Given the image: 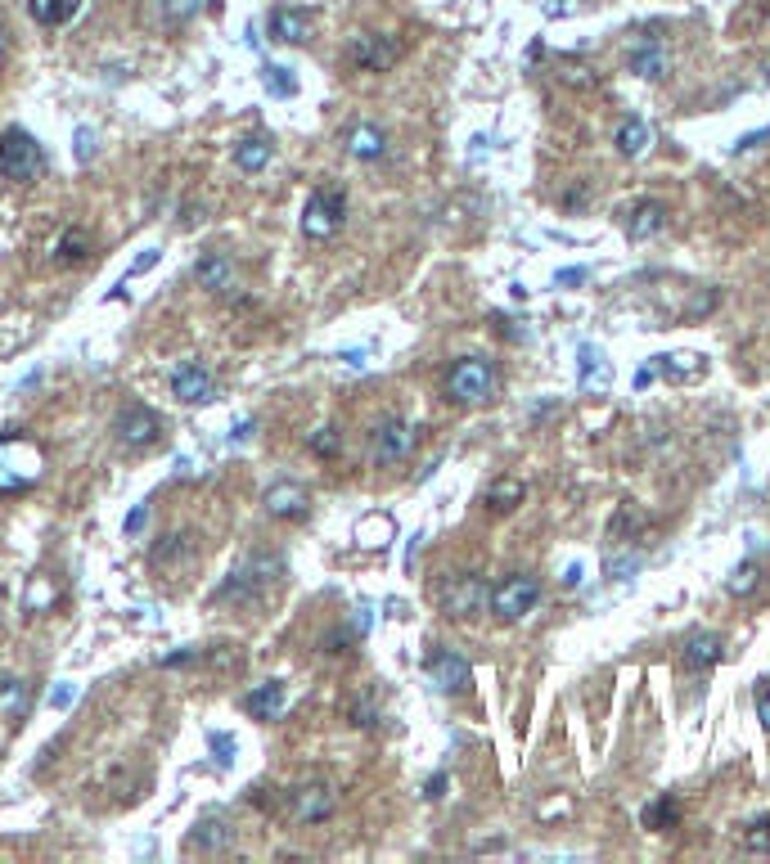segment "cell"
<instances>
[{
	"instance_id": "15",
	"label": "cell",
	"mask_w": 770,
	"mask_h": 864,
	"mask_svg": "<svg viewBox=\"0 0 770 864\" xmlns=\"http://www.w3.org/2000/svg\"><path fill=\"white\" fill-rule=\"evenodd\" d=\"M721 657H725V639L716 635V630H694V635L680 644V662H685L689 671H698V675L712 671Z\"/></svg>"
},
{
	"instance_id": "43",
	"label": "cell",
	"mask_w": 770,
	"mask_h": 864,
	"mask_svg": "<svg viewBox=\"0 0 770 864\" xmlns=\"http://www.w3.org/2000/svg\"><path fill=\"white\" fill-rule=\"evenodd\" d=\"M212 752H221V765H230V761H235V756H230V752H235V738H230V734H212Z\"/></svg>"
},
{
	"instance_id": "32",
	"label": "cell",
	"mask_w": 770,
	"mask_h": 864,
	"mask_svg": "<svg viewBox=\"0 0 770 864\" xmlns=\"http://www.w3.org/2000/svg\"><path fill=\"white\" fill-rule=\"evenodd\" d=\"M757 585H761V567L752 563V558H748V563H739L730 576H725V590H730L734 599H748V594L757 590Z\"/></svg>"
},
{
	"instance_id": "31",
	"label": "cell",
	"mask_w": 770,
	"mask_h": 864,
	"mask_svg": "<svg viewBox=\"0 0 770 864\" xmlns=\"http://www.w3.org/2000/svg\"><path fill=\"white\" fill-rule=\"evenodd\" d=\"M640 824L649 828V833H662V828H676V824H680V806H676L671 797H658L653 806H644Z\"/></svg>"
},
{
	"instance_id": "9",
	"label": "cell",
	"mask_w": 770,
	"mask_h": 864,
	"mask_svg": "<svg viewBox=\"0 0 770 864\" xmlns=\"http://www.w3.org/2000/svg\"><path fill=\"white\" fill-rule=\"evenodd\" d=\"M410 450H415V428H410L406 419H383L379 428H374L370 459H374L379 468H397V464H406Z\"/></svg>"
},
{
	"instance_id": "26",
	"label": "cell",
	"mask_w": 770,
	"mask_h": 864,
	"mask_svg": "<svg viewBox=\"0 0 770 864\" xmlns=\"http://www.w3.org/2000/svg\"><path fill=\"white\" fill-rule=\"evenodd\" d=\"M190 842L199 846V851H230V842H235V837H230V824L226 819H203V824H194V833H190Z\"/></svg>"
},
{
	"instance_id": "50",
	"label": "cell",
	"mask_w": 770,
	"mask_h": 864,
	"mask_svg": "<svg viewBox=\"0 0 770 864\" xmlns=\"http://www.w3.org/2000/svg\"><path fill=\"white\" fill-rule=\"evenodd\" d=\"M185 662H194V653H172V657H163V666H185Z\"/></svg>"
},
{
	"instance_id": "17",
	"label": "cell",
	"mask_w": 770,
	"mask_h": 864,
	"mask_svg": "<svg viewBox=\"0 0 770 864\" xmlns=\"http://www.w3.org/2000/svg\"><path fill=\"white\" fill-rule=\"evenodd\" d=\"M343 144H347V153H352L356 162H379L383 153H388V135H383V126H374V122L347 126Z\"/></svg>"
},
{
	"instance_id": "12",
	"label": "cell",
	"mask_w": 770,
	"mask_h": 864,
	"mask_svg": "<svg viewBox=\"0 0 770 864\" xmlns=\"http://www.w3.org/2000/svg\"><path fill=\"white\" fill-rule=\"evenodd\" d=\"M311 27H316V14H311V9H298V5H280V9H271V18H266V36L280 45L311 41Z\"/></svg>"
},
{
	"instance_id": "20",
	"label": "cell",
	"mask_w": 770,
	"mask_h": 864,
	"mask_svg": "<svg viewBox=\"0 0 770 864\" xmlns=\"http://www.w3.org/2000/svg\"><path fill=\"white\" fill-rule=\"evenodd\" d=\"M284 702H289V693H284V680H266V684H257L253 693H248V716L253 720H280V711H284Z\"/></svg>"
},
{
	"instance_id": "38",
	"label": "cell",
	"mask_w": 770,
	"mask_h": 864,
	"mask_svg": "<svg viewBox=\"0 0 770 864\" xmlns=\"http://www.w3.org/2000/svg\"><path fill=\"white\" fill-rule=\"evenodd\" d=\"M374 716H379V711H374V698L370 693H365V698H356L352 707H347V720H352V725H374Z\"/></svg>"
},
{
	"instance_id": "3",
	"label": "cell",
	"mask_w": 770,
	"mask_h": 864,
	"mask_svg": "<svg viewBox=\"0 0 770 864\" xmlns=\"http://www.w3.org/2000/svg\"><path fill=\"white\" fill-rule=\"evenodd\" d=\"M446 396L455 405H487L496 396V365L487 356H460L446 374Z\"/></svg>"
},
{
	"instance_id": "10",
	"label": "cell",
	"mask_w": 770,
	"mask_h": 864,
	"mask_svg": "<svg viewBox=\"0 0 770 864\" xmlns=\"http://www.w3.org/2000/svg\"><path fill=\"white\" fill-rule=\"evenodd\" d=\"M334 806H338L334 788H329L325 779H311V783H302V788L293 792V806H289V815H293V824H302V828H316V824H325V819L334 815Z\"/></svg>"
},
{
	"instance_id": "29",
	"label": "cell",
	"mask_w": 770,
	"mask_h": 864,
	"mask_svg": "<svg viewBox=\"0 0 770 864\" xmlns=\"http://www.w3.org/2000/svg\"><path fill=\"white\" fill-rule=\"evenodd\" d=\"M55 599H59L55 581H50V576H32V581H28V594H23V612H28V617H37V612L55 608Z\"/></svg>"
},
{
	"instance_id": "2",
	"label": "cell",
	"mask_w": 770,
	"mask_h": 864,
	"mask_svg": "<svg viewBox=\"0 0 770 864\" xmlns=\"http://www.w3.org/2000/svg\"><path fill=\"white\" fill-rule=\"evenodd\" d=\"M46 167V153H41L37 135L23 131V126H10L0 131V176L14 180V185H32Z\"/></svg>"
},
{
	"instance_id": "11",
	"label": "cell",
	"mask_w": 770,
	"mask_h": 864,
	"mask_svg": "<svg viewBox=\"0 0 770 864\" xmlns=\"http://www.w3.org/2000/svg\"><path fill=\"white\" fill-rule=\"evenodd\" d=\"M424 666H428V680H433L442 693H464L473 684V666L464 662L460 653H451V648H433Z\"/></svg>"
},
{
	"instance_id": "42",
	"label": "cell",
	"mask_w": 770,
	"mask_h": 864,
	"mask_svg": "<svg viewBox=\"0 0 770 864\" xmlns=\"http://www.w3.org/2000/svg\"><path fill=\"white\" fill-rule=\"evenodd\" d=\"M761 140H770V126H761V131H748V135H739V140H734V153H748V149H757Z\"/></svg>"
},
{
	"instance_id": "40",
	"label": "cell",
	"mask_w": 770,
	"mask_h": 864,
	"mask_svg": "<svg viewBox=\"0 0 770 864\" xmlns=\"http://www.w3.org/2000/svg\"><path fill=\"white\" fill-rule=\"evenodd\" d=\"M77 158H82V162L95 158V131H91V126H77Z\"/></svg>"
},
{
	"instance_id": "33",
	"label": "cell",
	"mask_w": 770,
	"mask_h": 864,
	"mask_svg": "<svg viewBox=\"0 0 770 864\" xmlns=\"http://www.w3.org/2000/svg\"><path fill=\"white\" fill-rule=\"evenodd\" d=\"M608 378H613V369H608L604 351H595V347H581V387H590V383H599V387H604Z\"/></svg>"
},
{
	"instance_id": "39",
	"label": "cell",
	"mask_w": 770,
	"mask_h": 864,
	"mask_svg": "<svg viewBox=\"0 0 770 864\" xmlns=\"http://www.w3.org/2000/svg\"><path fill=\"white\" fill-rule=\"evenodd\" d=\"M77 698H82V689H77V684H59V689L50 693V707H59V711H64V707H73Z\"/></svg>"
},
{
	"instance_id": "19",
	"label": "cell",
	"mask_w": 770,
	"mask_h": 864,
	"mask_svg": "<svg viewBox=\"0 0 770 864\" xmlns=\"http://www.w3.org/2000/svg\"><path fill=\"white\" fill-rule=\"evenodd\" d=\"M653 374H662L667 383H689V378L707 374V356H698V351H671V356H653Z\"/></svg>"
},
{
	"instance_id": "37",
	"label": "cell",
	"mask_w": 770,
	"mask_h": 864,
	"mask_svg": "<svg viewBox=\"0 0 770 864\" xmlns=\"http://www.w3.org/2000/svg\"><path fill=\"white\" fill-rule=\"evenodd\" d=\"M199 5H203V0H163V18L172 27L176 23H190V18L199 14Z\"/></svg>"
},
{
	"instance_id": "16",
	"label": "cell",
	"mask_w": 770,
	"mask_h": 864,
	"mask_svg": "<svg viewBox=\"0 0 770 864\" xmlns=\"http://www.w3.org/2000/svg\"><path fill=\"white\" fill-rule=\"evenodd\" d=\"M172 392H176V401L181 405H208L212 396H217V383H212V374L203 365H181L172 374Z\"/></svg>"
},
{
	"instance_id": "47",
	"label": "cell",
	"mask_w": 770,
	"mask_h": 864,
	"mask_svg": "<svg viewBox=\"0 0 770 864\" xmlns=\"http://www.w3.org/2000/svg\"><path fill=\"white\" fill-rule=\"evenodd\" d=\"M563 585H568V590H577V585H581V563H572V567H568V576H563Z\"/></svg>"
},
{
	"instance_id": "34",
	"label": "cell",
	"mask_w": 770,
	"mask_h": 864,
	"mask_svg": "<svg viewBox=\"0 0 770 864\" xmlns=\"http://www.w3.org/2000/svg\"><path fill=\"white\" fill-rule=\"evenodd\" d=\"M338 450H343V432H338L334 423H325V428L311 432V455L316 459H334Z\"/></svg>"
},
{
	"instance_id": "41",
	"label": "cell",
	"mask_w": 770,
	"mask_h": 864,
	"mask_svg": "<svg viewBox=\"0 0 770 864\" xmlns=\"http://www.w3.org/2000/svg\"><path fill=\"white\" fill-rule=\"evenodd\" d=\"M145 527H149V504H136V509L127 513V536H140Z\"/></svg>"
},
{
	"instance_id": "51",
	"label": "cell",
	"mask_w": 770,
	"mask_h": 864,
	"mask_svg": "<svg viewBox=\"0 0 770 864\" xmlns=\"http://www.w3.org/2000/svg\"><path fill=\"white\" fill-rule=\"evenodd\" d=\"M545 14H568V5L563 0H545Z\"/></svg>"
},
{
	"instance_id": "25",
	"label": "cell",
	"mask_w": 770,
	"mask_h": 864,
	"mask_svg": "<svg viewBox=\"0 0 770 864\" xmlns=\"http://www.w3.org/2000/svg\"><path fill=\"white\" fill-rule=\"evenodd\" d=\"M77 9H82V0H28V14L37 18L41 27H64V23H73Z\"/></svg>"
},
{
	"instance_id": "21",
	"label": "cell",
	"mask_w": 770,
	"mask_h": 864,
	"mask_svg": "<svg viewBox=\"0 0 770 864\" xmlns=\"http://www.w3.org/2000/svg\"><path fill=\"white\" fill-rule=\"evenodd\" d=\"M275 158V144L266 140V135H244V140L235 144V167L244 171V176H257V171H266Z\"/></svg>"
},
{
	"instance_id": "48",
	"label": "cell",
	"mask_w": 770,
	"mask_h": 864,
	"mask_svg": "<svg viewBox=\"0 0 770 864\" xmlns=\"http://www.w3.org/2000/svg\"><path fill=\"white\" fill-rule=\"evenodd\" d=\"M757 716H761V725L770 729V693H761V702H757Z\"/></svg>"
},
{
	"instance_id": "1",
	"label": "cell",
	"mask_w": 770,
	"mask_h": 864,
	"mask_svg": "<svg viewBox=\"0 0 770 864\" xmlns=\"http://www.w3.org/2000/svg\"><path fill=\"white\" fill-rule=\"evenodd\" d=\"M46 473V450L28 441L19 428L0 437V495H23L41 482Z\"/></svg>"
},
{
	"instance_id": "23",
	"label": "cell",
	"mask_w": 770,
	"mask_h": 864,
	"mask_svg": "<svg viewBox=\"0 0 770 864\" xmlns=\"http://www.w3.org/2000/svg\"><path fill=\"white\" fill-rule=\"evenodd\" d=\"M631 72H635V77H644V81L667 77V72H671V54H667V45L649 41V45H640V50H631Z\"/></svg>"
},
{
	"instance_id": "49",
	"label": "cell",
	"mask_w": 770,
	"mask_h": 864,
	"mask_svg": "<svg viewBox=\"0 0 770 864\" xmlns=\"http://www.w3.org/2000/svg\"><path fill=\"white\" fill-rule=\"evenodd\" d=\"M442 788H446V774H433L428 779V797H442Z\"/></svg>"
},
{
	"instance_id": "45",
	"label": "cell",
	"mask_w": 770,
	"mask_h": 864,
	"mask_svg": "<svg viewBox=\"0 0 770 864\" xmlns=\"http://www.w3.org/2000/svg\"><path fill=\"white\" fill-rule=\"evenodd\" d=\"M347 644H352V630H334V635L325 639L329 653H347Z\"/></svg>"
},
{
	"instance_id": "24",
	"label": "cell",
	"mask_w": 770,
	"mask_h": 864,
	"mask_svg": "<svg viewBox=\"0 0 770 864\" xmlns=\"http://www.w3.org/2000/svg\"><path fill=\"white\" fill-rule=\"evenodd\" d=\"M617 153H622V158H644V153H649V122H644V117H626V122L617 126Z\"/></svg>"
},
{
	"instance_id": "13",
	"label": "cell",
	"mask_w": 770,
	"mask_h": 864,
	"mask_svg": "<svg viewBox=\"0 0 770 864\" xmlns=\"http://www.w3.org/2000/svg\"><path fill=\"white\" fill-rule=\"evenodd\" d=\"M662 225H667V207H662L658 198H640V203H631L622 212V230L631 243H644V239H653V234H662Z\"/></svg>"
},
{
	"instance_id": "46",
	"label": "cell",
	"mask_w": 770,
	"mask_h": 864,
	"mask_svg": "<svg viewBox=\"0 0 770 864\" xmlns=\"http://www.w3.org/2000/svg\"><path fill=\"white\" fill-rule=\"evenodd\" d=\"M590 270H581V266H572V270H559V284H581Z\"/></svg>"
},
{
	"instance_id": "22",
	"label": "cell",
	"mask_w": 770,
	"mask_h": 864,
	"mask_svg": "<svg viewBox=\"0 0 770 864\" xmlns=\"http://www.w3.org/2000/svg\"><path fill=\"white\" fill-rule=\"evenodd\" d=\"M194 554V536L190 531H167L163 540H154V549H149V563L158 567V572H167V567H176L181 558Z\"/></svg>"
},
{
	"instance_id": "28",
	"label": "cell",
	"mask_w": 770,
	"mask_h": 864,
	"mask_svg": "<svg viewBox=\"0 0 770 864\" xmlns=\"http://www.w3.org/2000/svg\"><path fill=\"white\" fill-rule=\"evenodd\" d=\"M28 698H32L28 680H19V675H10V680H0V716L19 720L23 711H28Z\"/></svg>"
},
{
	"instance_id": "8",
	"label": "cell",
	"mask_w": 770,
	"mask_h": 864,
	"mask_svg": "<svg viewBox=\"0 0 770 864\" xmlns=\"http://www.w3.org/2000/svg\"><path fill=\"white\" fill-rule=\"evenodd\" d=\"M397 59H401V41L388 32H361L347 45V63L361 72H388L397 68Z\"/></svg>"
},
{
	"instance_id": "27",
	"label": "cell",
	"mask_w": 770,
	"mask_h": 864,
	"mask_svg": "<svg viewBox=\"0 0 770 864\" xmlns=\"http://www.w3.org/2000/svg\"><path fill=\"white\" fill-rule=\"evenodd\" d=\"M523 495H527V486L518 482V477H496V482L487 486V504H491L496 513L518 509V504H523Z\"/></svg>"
},
{
	"instance_id": "14",
	"label": "cell",
	"mask_w": 770,
	"mask_h": 864,
	"mask_svg": "<svg viewBox=\"0 0 770 864\" xmlns=\"http://www.w3.org/2000/svg\"><path fill=\"white\" fill-rule=\"evenodd\" d=\"M262 504H266V513H271V518H307L311 491L302 482H275V486H266Z\"/></svg>"
},
{
	"instance_id": "7",
	"label": "cell",
	"mask_w": 770,
	"mask_h": 864,
	"mask_svg": "<svg viewBox=\"0 0 770 864\" xmlns=\"http://www.w3.org/2000/svg\"><path fill=\"white\" fill-rule=\"evenodd\" d=\"M113 432L127 450H154L163 441V414L149 410V405H127V410L113 419Z\"/></svg>"
},
{
	"instance_id": "30",
	"label": "cell",
	"mask_w": 770,
	"mask_h": 864,
	"mask_svg": "<svg viewBox=\"0 0 770 864\" xmlns=\"http://www.w3.org/2000/svg\"><path fill=\"white\" fill-rule=\"evenodd\" d=\"M91 248H95V243H91V234H86V230H68L64 239L55 243V261H59V266H73V261L91 257Z\"/></svg>"
},
{
	"instance_id": "36",
	"label": "cell",
	"mask_w": 770,
	"mask_h": 864,
	"mask_svg": "<svg viewBox=\"0 0 770 864\" xmlns=\"http://www.w3.org/2000/svg\"><path fill=\"white\" fill-rule=\"evenodd\" d=\"M262 81H266V90H271V95H280V99L298 95V81L289 77V68H275V63H266V68H262Z\"/></svg>"
},
{
	"instance_id": "35",
	"label": "cell",
	"mask_w": 770,
	"mask_h": 864,
	"mask_svg": "<svg viewBox=\"0 0 770 864\" xmlns=\"http://www.w3.org/2000/svg\"><path fill=\"white\" fill-rule=\"evenodd\" d=\"M743 851H757V855H770V815L752 819L748 828H743Z\"/></svg>"
},
{
	"instance_id": "18",
	"label": "cell",
	"mask_w": 770,
	"mask_h": 864,
	"mask_svg": "<svg viewBox=\"0 0 770 864\" xmlns=\"http://www.w3.org/2000/svg\"><path fill=\"white\" fill-rule=\"evenodd\" d=\"M194 284L212 288V293H226V288H235V261H230L226 252H203V257L194 261Z\"/></svg>"
},
{
	"instance_id": "5",
	"label": "cell",
	"mask_w": 770,
	"mask_h": 864,
	"mask_svg": "<svg viewBox=\"0 0 770 864\" xmlns=\"http://www.w3.org/2000/svg\"><path fill=\"white\" fill-rule=\"evenodd\" d=\"M343 221H347V194L338 185L316 189L307 198V207H302V234L307 239H334L343 230Z\"/></svg>"
},
{
	"instance_id": "52",
	"label": "cell",
	"mask_w": 770,
	"mask_h": 864,
	"mask_svg": "<svg viewBox=\"0 0 770 864\" xmlns=\"http://www.w3.org/2000/svg\"><path fill=\"white\" fill-rule=\"evenodd\" d=\"M766 86H770V63H766Z\"/></svg>"
},
{
	"instance_id": "44",
	"label": "cell",
	"mask_w": 770,
	"mask_h": 864,
	"mask_svg": "<svg viewBox=\"0 0 770 864\" xmlns=\"http://www.w3.org/2000/svg\"><path fill=\"white\" fill-rule=\"evenodd\" d=\"M253 432H257V423H253V419H239L235 428H230V441H235V446H244V441L253 437Z\"/></svg>"
},
{
	"instance_id": "4",
	"label": "cell",
	"mask_w": 770,
	"mask_h": 864,
	"mask_svg": "<svg viewBox=\"0 0 770 864\" xmlns=\"http://www.w3.org/2000/svg\"><path fill=\"white\" fill-rule=\"evenodd\" d=\"M536 603H541V581H536L532 572H514V576L491 585L487 608L496 612V621H523Z\"/></svg>"
},
{
	"instance_id": "6",
	"label": "cell",
	"mask_w": 770,
	"mask_h": 864,
	"mask_svg": "<svg viewBox=\"0 0 770 864\" xmlns=\"http://www.w3.org/2000/svg\"><path fill=\"white\" fill-rule=\"evenodd\" d=\"M442 612L446 617H455V621H469V617H478L482 608H487V599H491V585L482 581L478 572H460V576H451V581L442 585Z\"/></svg>"
}]
</instances>
